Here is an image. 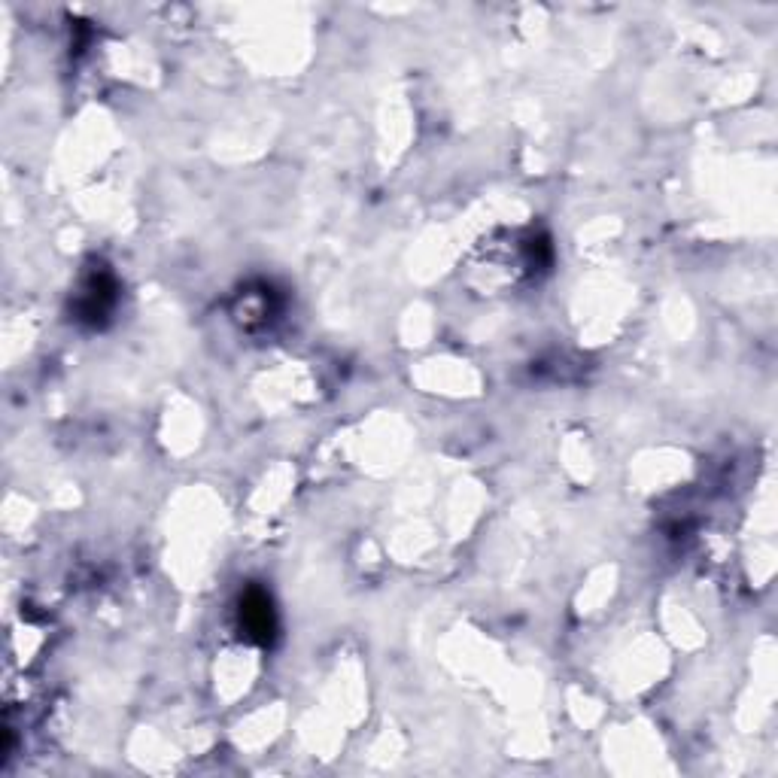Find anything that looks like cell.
I'll return each mask as SVG.
<instances>
[{
    "mask_svg": "<svg viewBox=\"0 0 778 778\" xmlns=\"http://www.w3.org/2000/svg\"><path fill=\"white\" fill-rule=\"evenodd\" d=\"M241 624H244V630H247L250 636H256V639H262V642L271 639L274 611H271V602H268L265 593L253 590V593L244 599V605H241Z\"/></svg>",
    "mask_w": 778,
    "mask_h": 778,
    "instance_id": "6da1fadb",
    "label": "cell"
}]
</instances>
